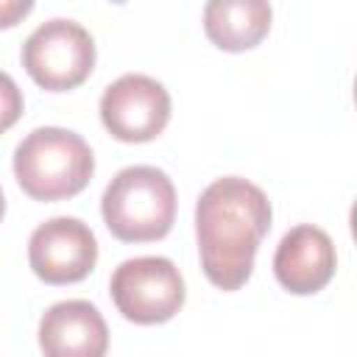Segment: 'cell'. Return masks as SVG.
<instances>
[{"instance_id":"6da1fadb","label":"cell","mask_w":357,"mask_h":357,"mask_svg":"<svg viewBox=\"0 0 357 357\" xmlns=\"http://www.w3.org/2000/svg\"><path fill=\"white\" fill-rule=\"evenodd\" d=\"M273 209L262 187L240 176L215 178L195 204V240L204 276L218 290H240L262 237L271 231Z\"/></svg>"},{"instance_id":"7a4b0ae2","label":"cell","mask_w":357,"mask_h":357,"mask_svg":"<svg viewBox=\"0 0 357 357\" xmlns=\"http://www.w3.org/2000/svg\"><path fill=\"white\" fill-rule=\"evenodd\" d=\"M92 173V148L70 128H33L14 151V178L33 201L73 198L89 184Z\"/></svg>"},{"instance_id":"3957f363","label":"cell","mask_w":357,"mask_h":357,"mask_svg":"<svg viewBox=\"0 0 357 357\" xmlns=\"http://www.w3.org/2000/svg\"><path fill=\"white\" fill-rule=\"evenodd\" d=\"M100 215L106 229L123 243L162 240L176 220V187L159 167H123L103 190Z\"/></svg>"},{"instance_id":"277c9868","label":"cell","mask_w":357,"mask_h":357,"mask_svg":"<svg viewBox=\"0 0 357 357\" xmlns=\"http://www.w3.org/2000/svg\"><path fill=\"white\" fill-rule=\"evenodd\" d=\"M22 67L47 92L75 89L95 70V39L75 20H47L25 39Z\"/></svg>"},{"instance_id":"5b68a950","label":"cell","mask_w":357,"mask_h":357,"mask_svg":"<svg viewBox=\"0 0 357 357\" xmlns=\"http://www.w3.org/2000/svg\"><path fill=\"white\" fill-rule=\"evenodd\" d=\"M117 312L139 326L170 321L187 298L184 276L167 257H134L114 268L109 282Z\"/></svg>"},{"instance_id":"8992f818","label":"cell","mask_w":357,"mask_h":357,"mask_svg":"<svg viewBox=\"0 0 357 357\" xmlns=\"http://www.w3.org/2000/svg\"><path fill=\"white\" fill-rule=\"evenodd\" d=\"M100 120L120 142H151L170 123V95L156 78L126 73L103 89Z\"/></svg>"},{"instance_id":"52a82bcc","label":"cell","mask_w":357,"mask_h":357,"mask_svg":"<svg viewBox=\"0 0 357 357\" xmlns=\"http://www.w3.org/2000/svg\"><path fill=\"white\" fill-rule=\"evenodd\" d=\"M98 240L81 218L59 215L39 223L28 240V265L45 284H75L92 273Z\"/></svg>"},{"instance_id":"ba28073f","label":"cell","mask_w":357,"mask_h":357,"mask_svg":"<svg viewBox=\"0 0 357 357\" xmlns=\"http://www.w3.org/2000/svg\"><path fill=\"white\" fill-rule=\"evenodd\" d=\"M337 268V254L332 237L312 226L301 223L293 226L276 245L273 254V273L276 282L293 296H312L324 290Z\"/></svg>"},{"instance_id":"9c48e42d","label":"cell","mask_w":357,"mask_h":357,"mask_svg":"<svg viewBox=\"0 0 357 357\" xmlns=\"http://www.w3.org/2000/svg\"><path fill=\"white\" fill-rule=\"evenodd\" d=\"M39 349L47 357H100L109 349V329L100 310L84 298L59 301L39 321Z\"/></svg>"},{"instance_id":"30bf717a","label":"cell","mask_w":357,"mask_h":357,"mask_svg":"<svg viewBox=\"0 0 357 357\" xmlns=\"http://www.w3.org/2000/svg\"><path fill=\"white\" fill-rule=\"evenodd\" d=\"M271 22V0H206L204 6V33L226 53L257 47L268 36Z\"/></svg>"},{"instance_id":"8fae6325","label":"cell","mask_w":357,"mask_h":357,"mask_svg":"<svg viewBox=\"0 0 357 357\" xmlns=\"http://www.w3.org/2000/svg\"><path fill=\"white\" fill-rule=\"evenodd\" d=\"M22 109H25V100L20 86L8 73L0 70V134H6L22 117Z\"/></svg>"},{"instance_id":"7c38bea8","label":"cell","mask_w":357,"mask_h":357,"mask_svg":"<svg viewBox=\"0 0 357 357\" xmlns=\"http://www.w3.org/2000/svg\"><path fill=\"white\" fill-rule=\"evenodd\" d=\"M36 0H0V31L20 25L31 11Z\"/></svg>"},{"instance_id":"4fadbf2b","label":"cell","mask_w":357,"mask_h":357,"mask_svg":"<svg viewBox=\"0 0 357 357\" xmlns=\"http://www.w3.org/2000/svg\"><path fill=\"white\" fill-rule=\"evenodd\" d=\"M3 215H6V198H3V190H0V220H3Z\"/></svg>"}]
</instances>
